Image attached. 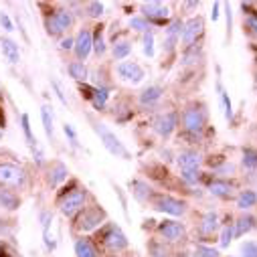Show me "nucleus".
I'll list each match as a JSON object with an SVG mask.
<instances>
[{
    "mask_svg": "<svg viewBox=\"0 0 257 257\" xmlns=\"http://www.w3.org/2000/svg\"><path fill=\"white\" fill-rule=\"evenodd\" d=\"M207 125V107L203 103H188L182 109V127L190 136H201Z\"/></svg>",
    "mask_w": 257,
    "mask_h": 257,
    "instance_id": "obj_1",
    "label": "nucleus"
},
{
    "mask_svg": "<svg viewBox=\"0 0 257 257\" xmlns=\"http://www.w3.org/2000/svg\"><path fill=\"white\" fill-rule=\"evenodd\" d=\"M85 203H87V190H85V186H79L77 182L69 192L59 195V211H61V215H65L69 219L79 215L85 209Z\"/></svg>",
    "mask_w": 257,
    "mask_h": 257,
    "instance_id": "obj_2",
    "label": "nucleus"
},
{
    "mask_svg": "<svg viewBox=\"0 0 257 257\" xmlns=\"http://www.w3.org/2000/svg\"><path fill=\"white\" fill-rule=\"evenodd\" d=\"M93 132L99 136V140H101V144H103V148L111 154V156H115V158H121V160H130L132 156H130V150H127L125 146H123V142L109 130V127L105 125V123H101V121H93Z\"/></svg>",
    "mask_w": 257,
    "mask_h": 257,
    "instance_id": "obj_3",
    "label": "nucleus"
},
{
    "mask_svg": "<svg viewBox=\"0 0 257 257\" xmlns=\"http://www.w3.org/2000/svg\"><path fill=\"white\" fill-rule=\"evenodd\" d=\"M27 186V170L19 164L0 162V188L21 190Z\"/></svg>",
    "mask_w": 257,
    "mask_h": 257,
    "instance_id": "obj_4",
    "label": "nucleus"
},
{
    "mask_svg": "<svg viewBox=\"0 0 257 257\" xmlns=\"http://www.w3.org/2000/svg\"><path fill=\"white\" fill-rule=\"evenodd\" d=\"M73 23H75V17L69 9H57L53 11L51 17L45 19V29L51 37H59L63 33H67L73 27Z\"/></svg>",
    "mask_w": 257,
    "mask_h": 257,
    "instance_id": "obj_5",
    "label": "nucleus"
},
{
    "mask_svg": "<svg viewBox=\"0 0 257 257\" xmlns=\"http://www.w3.org/2000/svg\"><path fill=\"white\" fill-rule=\"evenodd\" d=\"M105 219H107V215H105V211H103L101 207H95V205H93V207H85V209L79 213V217H77L75 229H77L79 233H89V231L101 227Z\"/></svg>",
    "mask_w": 257,
    "mask_h": 257,
    "instance_id": "obj_6",
    "label": "nucleus"
},
{
    "mask_svg": "<svg viewBox=\"0 0 257 257\" xmlns=\"http://www.w3.org/2000/svg\"><path fill=\"white\" fill-rule=\"evenodd\" d=\"M150 205H152L154 211L166 213V215H172V217H182L186 213V203L176 199V197H170V195H154L150 199Z\"/></svg>",
    "mask_w": 257,
    "mask_h": 257,
    "instance_id": "obj_7",
    "label": "nucleus"
},
{
    "mask_svg": "<svg viewBox=\"0 0 257 257\" xmlns=\"http://www.w3.org/2000/svg\"><path fill=\"white\" fill-rule=\"evenodd\" d=\"M203 35H205V21H203V17H190L184 23V27H182L180 41H182L184 49L186 47H195L201 41Z\"/></svg>",
    "mask_w": 257,
    "mask_h": 257,
    "instance_id": "obj_8",
    "label": "nucleus"
},
{
    "mask_svg": "<svg viewBox=\"0 0 257 257\" xmlns=\"http://www.w3.org/2000/svg\"><path fill=\"white\" fill-rule=\"evenodd\" d=\"M115 73H117V77L121 81L132 83V85L142 83L144 77H146L144 67L140 65V63H136V61H121V63H117V65H115Z\"/></svg>",
    "mask_w": 257,
    "mask_h": 257,
    "instance_id": "obj_9",
    "label": "nucleus"
},
{
    "mask_svg": "<svg viewBox=\"0 0 257 257\" xmlns=\"http://www.w3.org/2000/svg\"><path fill=\"white\" fill-rule=\"evenodd\" d=\"M178 125V113L176 111H164L160 115H156V119L152 121V130L160 136V138H170Z\"/></svg>",
    "mask_w": 257,
    "mask_h": 257,
    "instance_id": "obj_10",
    "label": "nucleus"
},
{
    "mask_svg": "<svg viewBox=\"0 0 257 257\" xmlns=\"http://www.w3.org/2000/svg\"><path fill=\"white\" fill-rule=\"evenodd\" d=\"M142 15H144V19L146 21H152L154 25H168L170 21H168V17H170V11H168V7L166 5H162V3H144L142 5Z\"/></svg>",
    "mask_w": 257,
    "mask_h": 257,
    "instance_id": "obj_11",
    "label": "nucleus"
},
{
    "mask_svg": "<svg viewBox=\"0 0 257 257\" xmlns=\"http://www.w3.org/2000/svg\"><path fill=\"white\" fill-rule=\"evenodd\" d=\"M158 235L164 237L166 241L174 243V241H180V239L186 235V227H184V223H180V221L164 219L162 223H158Z\"/></svg>",
    "mask_w": 257,
    "mask_h": 257,
    "instance_id": "obj_12",
    "label": "nucleus"
},
{
    "mask_svg": "<svg viewBox=\"0 0 257 257\" xmlns=\"http://www.w3.org/2000/svg\"><path fill=\"white\" fill-rule=\"evenodd\" d=\"M73 51H75L77 61H85V59L91 55V51H93V33H91L89 29H81V31H79V35H77V39H75Z\"/></svg>",
    "mask_w": 257,
    "mask_h": 257,
    "instance_id": "obj_13",
    "label": "nucleus"
},
{
    "mask_svg": "<svg viewBox=\"0 0 257 257\" xmlns=\"http://www.w3.org/2000/svg\"><path fill=\"white\" fill-rule=\"evenodd\" d=\"M101 239L107 245V249H111V251H121L127 247V237L123 235V231L117 225H109L107 231L101 235Z\"/></svg>",
    "mask_w": 257,
    "mask_h": 257,
    "instance_id": "obj_14",
    "label": "nucleus"
},
{
    "mask_svg": "<svg viewBox=\"0 0 257 257\" xmlns=\"http://www.w3.org/2000/svg\"><path fill=\"white\" fill-rule=\"evenodd\" d=\"M182 27H184V23H182L180 19H172V21L166 25V29H164V33H166V39H164V51H166V53H172V51L176 49V45L180 43Z\"/></svg>",
    "mask_w": 257,
    "mask_h": 257,
    "instance_id": "obj_15",
    "label": "nucleus"
},
{
    "mask_svg": "<svg viewBox=\"0 0 257 257\" xmlns=\"http://www.w3.org/2000/svg\"><path fill=\"white\" fill-rule=\"evenodd\" d=\"M0 51H3L5 59L11 63V65H19V63H21V49H19V43L13 41L11 37H0Z\"/></svg>",
    "mask_w": 257,
    "mask_h": 257,
    "instance_id": "obj_16",
    "label": "nucleus"
},
{
    "mask_svg": "<svg viewBox=\"0 0 257 257\" xmlns=\"http://www.w3.org/2000/svg\"><path fill=\"white\" fill-rule=\"evenodd\" d=\"M176 162L180 166V170H199L203 158L197 150H182L178 156H176Z\"/></svg>",
    "mask_w": 257,
    "mask_h": 257,
    "instance_id": "obj_17",
    "label": "nucleus"
},
{
    "mask_svg": "<svg viewBox=\"0 0 257 257\" xmlns=\"http://www.w3.org/2000/svg\"><path fill=\"white\" fill-rule=\"evenodd\" d=\"M67 176H69V168H67V164H63L61 160H55V162L49 166V176H47V180H49L51 186H59L61 182L67 180Z\"/></svg>",
    "mask_w": 257,
    "mask_h": 257,
    "instance_id": "obj_18",
    "label": "nucleus"
},
{
    "mask_svg": "<svg viewBox=\"0 0 257 257\" xmlns=\"http://www.w3.org/2000/svg\"><path fill=\"white\" fill-rule=\"evenodd\" d=\"M162 95H164V87H160V85H150V87L142 89V93L138 95V103H140L142 107H152V105H156V103L160 101Z\"/></svg>",
    "mask_w": 257,
    "mask_h": 257,
    "instance_id": "obj_19",
    "label": "nucleus"
},
{
    "mask_svg": "<svg viewBox=\"0 0 257 257\" xmlns=\"http://www.w3.org/2000/svg\"><path fill=\"white\" fill-rule=\"evenodd\" d=\"M233 190L235 186L229 182V180H223V178H217V180H211L209 182V192L217 199H231L233 197Z\"/></svg>",
    "mask_w": 257,
    "mask_h": 257,
    "instance_id": "obj_20",
    "label": "nucleus"
},
{
    "mask_svg": "<svg viewBox=\"0 0 257 257\" xmlns=\"http://www.w3.org/2000/svg\"><path fill=\"white\" fill-rule=\"evenodd\" d=\"M0 207L5 211H19L21 207V199L15 190H9V188H0Z\"/></svg>",
    "mask_w": 257,
    "mask_h": 257,
    "instance_id": "obj_21",
    "label": "nucleus"
},
{
    "mask_svg": "<svg viewBox=\"0 0 257 257\" xmlns=\"http://www.w3.org/2000/svg\"><path fill=\"white\" fill-rule=\"evenodd\" d=\"M21 127H23V134H25L27 144L31 146L33 152H37V160H43L41 158L43 154L37 150V138L33 136V130H31V117H29V113H21Z\"/></svg>",
    "mask_w": 257,
    "mask_h": 257,
    "instance_id": "obj_22",
    "label": "nucleus"
},
{
    "mask_svg": "<svg viewBox=\"0 0 257 257\" xmlns=\"http://www.w3.org/2000/svg\"><path fill=\"white\" fill-rule=\"evenodd\" d=\"M130 190H132L134 199L140 201V203H146V201L152 199V188L146 182H142V180H132L130 182Z\"/></svg>",
    "mask_w": 257,
    "mask_h": 257,
    "instance_id": "obj_23",
    "label": "nucleus"
},
{
    "mask_svg": "<svg viewBox=\"0 0 257 257\" xmlns=\"http://www.w3.org/2000/svg\"><path fill=\"white\" fill-rule=\"evenodd\" d=\"M201 233L203 235H213L217 229H219V215L215 211H207L201 219V225H199Z\"/></svg>",
    "mask_w": 257,
    "mask_h": 257,
    "instance_id": "obj_24",
    "label": "nucleus"
},
{
    "mask_svg": "<svg viewBox=\"0 0 257 257\" xmlns=\"http://www.w3.org/2000/svg\"><path fill=\"white\" fill-rule=\"evenodd\" d=\"M41 121H43V127H45V134H47V138L53 142V134H55V125H53V121H55V117H53V107L51 105H41Z\"/></svg>",
    "mask_w": 257,
    "mask_h": 257,
    "instance_id": "obj_25",
    "label": "nucleus"
},
{
    "mask_svg": "<svg viewBox=\"0 0 257 257\" xmlns=\"http://www.w3.org/2000/svg\"><path fill=\"white\" fill-rule=\"evenodd\" d=\"M67 71H69V77L71 79H75V81H87V75H89V71H87V65L83 61H71L69 65H67Z\"/></svg>",
    "mask_w": 257,
    "mask_h": 257,
    "instance_id": "obj_26",
    "label": "nucleus"
},
{
    "mask_svg": "<svg viewBox=\"0 0 257 257\" xmlns=\"http://www.w3.org/2000/svg\"><path fill=\"white\" fill-rule=\"evenodd\" d=\"M107 99H109V89H107V87H103V85H99V87H95V89H93V95H91V99H89V101H91L93 109L101 111V109H105Z\"/></svg>",
    "mask_w": 257,
    "mask_h": 257,
    "instance_id": "obj_27",
    "label": "nucleus"
},
{
    "mask_svg": "<svg viewBox=\"0 0 257 257\" xmlns=\"http://www.w3.org/2000/svg\"><path fill=\"white\" fill-rule=\"evenodd\" d=\"M257 205V192L253 190H241L239 197H237V209L241 211H249Z\"/></svg>",
    "mask_w": 257,
    "mask_h": 257,
    "instance_id": "obj_28",
    "label": "nucleus"
},
{
    "mask_svg": "<svg viewBox=\"0 0 257 257\" xmlns=\"http://www.w3.org/2000/svg\"><path fill=\"white\" fill-rule=\"evenodd\" d=\"M253 227H255V217L243 215V217H239L237 223L233 225V233H235V237H243V235L249 233Z\"/></svg>",
    "mask_w": 257,
    "mask_h": 257,
    "instance_id": "obj_29",
    "label": "nucleus"
},
{
    "mask_svg": "<svg viewBox=\"0 0 257 257\" xmlns=\"http://www.w3.org/2000/svg\"><path fill=\"white\" fill-rule=\"evenodd\" d=\"M75 255L77 257H97V251H95V247L89 239L81 237V239L75 241Z\"/></svg>",
    "mask_w": 257,
    "mask_h": 257,
    "instance_id": "obj_30",
    "label": "nucleus"
},
{
    "mask_svg": "<svg viewBox=\"0 0 257 257\" xmlns=\"http://www.w3.org/2000/svg\"><path fill=\"white\" fill-rule=\"evenodd\" d=\"M203 57V49L201 45H195V47H186L184 53H182V65H195V63H199V59Z\"/></svg>",
    "mask_w": 257,
    "mask_h": 257,
    "instance_id": "obj_31",
    "label": "nucleus"
},
{
    "mask_svg": "<svg viewBox=\"0 0 257 257\" xmlns=\"http://www.w3.org/2000/svg\"><path fill=\"white\" fill-rule=\"evenodd\" d=\"M111 55H113V59H117V61L127 59V57L132 55V43H130V41H117V43L111 47Z\"/></svg>",
    "mask_w": 257,
    "mask_h": 257,
    "instance_id": "obj_32",
    "label": "nucleus"
},
{
    "mask_svg": "<svg viewBox=\"0 0 257 257\" xmlns=\"http://www.w3.org/2000/svg\"><path fill=\"white\" fill-rule=\"evenodd\" d=\"M217 91H219V101H221V105H223V113H225V119H231V117H233V103H231V97H229V93L223 89L221 81L217 83Z\"/></svg>",
    "mask_w": 257,
    "mask_h": 257,
    "instance_id": "obj_33",
    "label": "nucleus"
},
{
    "mask_svg": "<svg viewBox=\"0 0 257 257\" xmlns=\"http://www.w3.org/2000/svg\"><path fill=\"white\" fill-rule=\"evenodd\" d=\"M93 51L97 57L105 55V37H103V25L95 27V35H93Z\"/></svg>",
    "mask_w": 257,
    "mask_h": 257,
    "instance_id": "obj_34",
    "label": "nucleus"
},
{
    "mask_svg": "<svg viewBox=\"0 0 257 257\" xmlns=\"http://www.w3.org/2000/svg\"><path fill=\"white\" fill-rule=\"evenodd\" d=\"M243 166L247 170L257 168V148H243Z\"/></svg>",
    "mask_w": 257,
    "mask_h": 257,
    "instance_id": "obj_35",
    "label": "nucleus"
},
{
    "mask_svg": "<svg viewBox=\"0 0 257 257\" xmlns=\"http://www.w3.org/2000/svg\"><path fill=\"white\" fill-rule=\"evenodd\" d=\"M180 178H182L186 184L195 186V184H199V182H201L203 172H201V170H180Z\"/></svg>",
    "mask_w": 257,
    "mask_h": 257,
    "instance_id": "obj_36",
    "label": "nucleus"
},
{
    "mask_svg": "<svg viewBox=\"0 0 257 257\" xmlns=\"http://www.w3.org/2000/svg\"><path fill=\"white\" fill-rule=\"evenodd\" d=\"M130 29H134L136 33H148V31H152V27H150V23L144 19V17H134V19H130Z\"/></svg>",
    "mask_w": 257,
    "mask_h": 257,
    "instance_id": "obj_37",
    "label": "nucleus"
},
{
    "mask_svg": "<svg viewBox=\"0 0 257 257\" xmlns=\"http://www.w3.org/2000/svg\"><path fill=\"white\" fill-rule=\"evenodd\" d=\"M105 13V5L103 3H87L85 5V15L91 19H99Z\"/></svg>",
    "mask_w": 257,
    "mask_h": 257,
    "instance_id": "obj_38",
    "label": "nucleus"
},
{
    "mask_svg": "<svg viewBox=\"0 0 257 257\" xmlns=\"http://www.w3.org/2000/svg\"><path fill=\"white\" fill-rule=\"evenodd\" d=\"M142 49H144V55L146 57H154V33L152 31H148V33H144V37H142Z\"/></svg>",
    "mask_w": 257,
    "mask_h": 257,
    "instance_id": "obj_39",
    "label": "nucleus"
},
{
    "mask_svg": "<svg viewBox=\"0 0 257 257\" xmlns=\"http://www.w3.org/2000/svg\"><path fill=\"white\" fill-rule=\"evenodd\" d=\"M241 257H257V241L241 243Z\"/></svg>",
    "mask_w": 257,
    "mask_h": 257,
    "instance_id": "obj_40",
    "label": "nucleus"
},
{
    "mask_svg": "<svg viewBox=\"0 0 257 257\" xmlns=\"http://www.w3.org/2000/svg\"><path fill=\"white\" fill-rule=\"evenodd\" d=\"M192 257H219V251L213 247H207V245H197Z\"/></svg>",
    "mask_w": 257,
    "mask_h": 257,
    "instance_id": "obj_41",
    "label": "nucleus"
},
{
    "mask_svg": "<svg viewBox=\"0 0 257 257\" xmlns=\"http://www.w3.org/2000/svg\"><path fill=\"white\" fill-rule=\"evenodd\" d=\"M233 237H235V233H233V225H225L223 227V231H221V247H229L231 245V241H233Z\"/></svg>",
    "mask_w": 257,
    "mask_h": 257,
    "instance_id": "obj_42",
    "label": "nucleus"
},
{
    "mask_svg": "<svg viewBox=\"0 0 257 257\" xmlns=\"http://www.w3.org/2000/svg\"><path fill=\"white\" fill-rule=\"evenodd\" d=\"M63 132H65V136H67V140H69V144H71L73 148L79 146V144H77V132L73 130V125H71V123H65V125H63Z\"/></svg>",
    "mask_w": 257,
    "mask_h": 257,
    "instance_id": "obj_43",
    "label": "nucleus"
},
{
    "mask_svg": "<svg viewBox=\"0 0 257 257\" xmlns=\"http://www.w3.org/2000/svg\"><path fill=\"white\" fill-rule=\"evenodd\" d=\"M0 27H3L7 33H13L15 31V23L9 17V13H5V11H0Z\"/></svg>",
    "mask_w": 257,
    "mask_h": 257,
    "instance_id": "obj_44",
    "label": "nucleus"
},
{
    "mask_svg": "<svg viewBox=\"0 0 257 257\" xmlns=\"http://www.w3.org/2000/svg\"><path fill=\"white\" fill-rule=\"evenodd\" d=\"M51 87H53L55 95L59 97V101H61L63 105H67V103H69V101H67V97H65V93H63V87H61V83H59L57 79H51Z\"/></svg>",
    "mask_w": 257,
    "mask_h": 257,
    "instance_id": "obj_45",
    "label": "nucleus"
},
{
    "mask_svg": "<svg viewBox=\"0 0 257 257\" xmlns=\"http://www.w3.org/2000/svg\"><path fill=\"white\" fill-rule=\"evenodd\" d=\"M53 223V213L51 211H43L41 213V227H43V235L49 233V227Z\"/></svg>",
    "mask_w": 257,
    "mask_h": 257,
    "instance_id": "obj_46",
    "label": "nucleus"
},
{
    "mask_svg": "<svg viewBox=\"0 0 257 257\" xmlns=\"http://www.w3.org/2000/svg\"><path fill=\"white\" fill-rule=\"evenodd\" d=\"M150 253L152 257H168V251L164 249L162 243H150Z\"/></svg>",
    "mask_w": 257,
    "mask_h": 257,
    "instance_id": "obj_47",
    "label": "nucleus"
},
{
    "mask_svg": "<svg viewBox=\"0 0 257 257\" xmlns=\"http://www.w3.org/2000/svg\"><path fill=\"white\" fill-rule=\"evenodd\" d=\"M11 231H13L11 221H7V219L0 217V237H7V235H11Z\"/></svg>",
    "mask_w": 257,
    "mask_h": 257,
    "instance_id": "obj_48",
    "label": "nucleus"
},
{
    "mask_svg": "<svg viewBox=\"0 0 257 257\" xmlns=\"http://www.w3.org/2000/svg\"><path fill=\"white\" fill-rule=\"evenodd\" d=\"M59 47H61L63 51H73V47H75V39H73V37H67V39H63Z\"/></svg>",
    "mask_w": 257,
    "mask_h": 257,
    "instance_id": "obj_49",
    "label": "nucleus"
},
{
    "mask_svg": "<svg viewBox=\"0 0 257 257\" xmlns=\"http://www.w3.org/2000/svg\"><path fill=\"white\" fill-rule=\"evenodd\" d=\"M247 27L257 35V15H253V13H249V17H247Z\"/></svg>",
    "mask_w": 257,
    "mask_h": 257,
    "instance_id": "obj_50",
    "label": "nucleus"
},
{
    "mask_svg": "<svg viewBox=\"0 0 257 257\" xmlns=\"http://www.w3.org/2000/svg\"><path fill=\"white\" fill-rule=\"evenodd\" d=\"M0 257H19V255H15V253H11L7 245H0Z\"/></svg>",
    "mask_w": 257,
    "mask_h": 257,
    "instance_id": "obj_51",
    "label": "nucleus"
},
{
    "mask_svg": "<svg viewBox=\"0 0 257 257\" xmlns=\"http://www.w3.org/2000/svg\"><path fill=\"white\" fill-rule=\"evenodd\" d=\"M219 9H221V3H215V5H213V13H211L213 23H217V19H219Z\"/></svg>",
    "mask_w": 257,
    "mask_h": 257,
    "instance_id": "obj_52",
    "label": "nucleus"
},
{
    "mask_svg": "<svg viewBox=\"0 0 257 257\" xmlns=\"http://www.w3.org/2000/svg\"><path fill=\"white\" fill-rule=\"evenodd\" d=\"M184 9H188V11H190V9H199V3H186Z\"/></svg>",
    "mask_w": 257,
    "mask_h": 257,
    "instance_id": "obj_53",
    "label": "nucleus"
},
{
    "mask_svg": "<svg viewBox=\"0 0 257 257\" xmlns=\"http://www.w3.org/2000/svg\"><path fill=\"white\" fill-rule=\"evenodd\" d=\"M3 134H5V130H3V125H0V138H3Z\"/></svg>",
    "mask_w": 257,
    "mask_h": 257,
    "instance_id": "obj_54",
    "label": "nucleus"
},
{
    "mask_svg": "<svg viewBox=\"0 0 257 257\" xmlns=\"http://www.w3.org/2000/svg\"><path fill=\"white\" fill-rule=\"evenodd\" d=\"M0 97H3V89H0Z\"/></svg>",
    "mask_w": 257,
    "mask_h": 257,
    "instance_id": "obj_55",
    "label": "nucleus"
}]
</instances>
